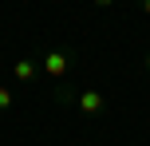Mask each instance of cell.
<instances>
[{"label": "cell", "mask_w": 150, "mask_h": 146, "mask_svg": "<svg viewBox=\"0 0 150 146\" xmlns=\"http://www.w3.org/2000/svg\"><path fill=\"white\" fill-rule=\"evenodd\" d=\"M40 71H44V79H52L55 87L67 79V71H71V51L67 47H47L44 55H40Z\"/></svg>", "instance_id": "6da1fadb"}, {"label": "cell", "mask_w": 150, "mask_h": 146, "mask_svg": "<svg viewBox=\"0 0 150 146\" xmlns=\"http://www.w3.org/2000/svg\"><path fill=\"white\" fill-rule=\"evenodd\" d=\"M75 107H79L87 118H99L107 111V95L95 91V87H79V91H75Z\"/></svg>", "instance_id": "7a4b0ae2"}, {"label": "cell", "mask_w": 150, "mask_h": 146, "mask_svg": "<svg viewBox=\"0 0 150 146\" xmlns=\"http://www.w3.org/2000/svg\"><path fill=\"white\" fill-rule=\"evenodd\" d=\"M12 79H16V83H24V87L40 83V79H44V71H40V59H36V55H20V59L12 63Z\"/></svg>", "instance_id": "3957f363"}, {"label": "cell", "mask_w": 150, "mask_h": 146, "mask_svg": "<svg viewBox=\"0 0 150 146\" xmlns=\"http://www.w3.org/2000/svg\"><path fill=\"white\" fill-rule=\"evenodd\" d=\"M4 111H12V87L0 83V115H4Z\"/></svg>", "instance_id": "277c9868"}, {"label": "cell", "mask_w": 150, "mask_h": 146, "mask_svg": "<svg viewBox=\"0 0 150 146\" xmlns=\"http://www.w3.org/2000/svg\"><path fill=\"white\" fill-rule=\"evenodd\" d=\"M91 4H95V8H111L115 0H91Z\"/></svg>", "instance_id": "5b68a950"}, {"label": "cell", "mask_w": 150, "mask_h": 146, "mask_svg": "<svg viewBox=\"0 0 150 146\" xmlns=\"http://www.w3.org/2000/svg\"><path fill=\"white\" fill-rule=\"evenodd\" d=\"M138 8H142V12H146V16H150V0H138Z\"/></svg>", "instance_id": "8992f818"}, {"label": "cell", "mask_w": 150, "mask_h": 146, "mask_svg": "<svg viewBox=\"0 0 150 146\" xmlns=\"http://www.w3.org/2000/svg\"><path fill=\"white\" fill-rule=\"evenodd\" d=\"M146 75H150V51H146Z\"/></svg>", "instance_id": "52a82bcc"}]
</instances>
